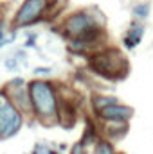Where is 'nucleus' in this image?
<instances>
[{
    "label": "nucleus",
    "instance_id": "nucleus-1",
    "mask_svg": "<svg viewBox=\"0 0 153 154\" xmlns=\"http://www.w3.org/2000/svg\"><path fill=\"white\" fill-rule=\"evenodd\" d=\"M27 93L33 118L43 125L58 124V86L47 79H33L27 82Z\"/></svg>",
    "mask_w": 153,
    "mask_h": 154
},
{
    "label": "nucleus",
    "instance_id": "nucleus-2",
    "mask_svg": "<svg viewBox=\"0 0 153 154\" xmlns=\"http://www.w3.org/2000/svg\"><path fill=\"white\" fill-rule=\"evenodd\" d=\"M88 66L96 74H99L105 79H110V81L124 79L128 70H130V65H128L126 57L117 48H105V50L90 54Z\"/></svg>",
    "mask_w": 153,
    "mask_h": 154
},
{
    "label": "nucleus",
    "instance_id": "nucleus-3",
    "mask_svg": "<svg viewBox=\"0 0 153 154\" xmlns=\"http://www.w3.org/2000/svg\"><path fill=\"white\" fill-rule=\"evenodd\" d=\"M49 2L50 0H24L13 16V22H11L13 31L25 29V27L36 25L40 22H45Z\"/></svg>",
    "mask_w": 153,
    "mask_h": 154
},
{
    "label": "nucleus",
    "instance_id": "nucleus-4",
    "mask_svg": "<svg viewBox=\"0 0 153 154\" xmlns=\"http://www.w3.org/2000/svg\"><path fill=\"white\" fill-rule=\"evenodd\" d=\"M99 23L96 22L94 14L90 11H76L72 14H69L63 23H61V34L67 39H76L81 34H85L86 31L97 27Z\"/></svg>",
    "mask_w": 153,
    "mask_h": 154
},
{
    "label": "nucleus",
    "instance_id": "nucleus-5",
    "mask_svg": "<svg viewBox=\"0 0 153 154\" xmlns=\"http://www.w3.org/2000/svg\"><path fill=\"white\" fill-rule=\"evenodd\" d=\"M25 124V116L22 115L9 100L0 108V140H9L20 133Z\"/></svg>",
    "mask_w": 153,
    "mask_h": 154
},
{
    "label": "nucleus",
    "instance_id": "nucleus-6",
    "mask_svg": "<svg viewBox=\"0 0 153 154\" xmlns=\"http://www.w3.org/2000/svg\"><path fill=\"white\" fill-rule=\"evenodd\" d=\"M4 91L7 95V100L25 116V118H33V108H31V100H29V93H27V84L22 88H7L4 86Z\"/></svg>",
    "mask_w": 153,
    "mask_h": 154
},
{
    "label": "nucleus",
    "instance_id": "nucleus-7",
    "mask_svg": "<svg viewBox=\"0 0 153 154\" xmlns=\"http://www.w3.org/2000/svg\"><path fill=\"white\" fill-rule=\"evenodd\" d=\"M76 106L72 104V100L58 95V124L65 129H70L76 124Z\"/></svg>",
    "mask_w": 153,
    "mask_h": 154
},
{
    "label": "nucleus",
    "instance_id": "nucleus-8",
    "mask_svg": "<svg viewBox=\"0 0 153 154\" xmlns=\"http://www.w3.org/2000/svg\"><path fill=\"white\" fill-rule=\"evenodd\" d=\"M132 115H133V109L128 106H122V104L108 106L97 113V116L103 122H126L128 118H132Z\"/></svg>",
    "mask_w": 153,
    "mask_h": 154
},
{
    "label": "nucleus",
    "instance_id": "nucleus-9",
    "mask_svg": "<svg viewBox=\"0 0 153 154\" xmlns=\"http://www.w3.org/2000/svg\"><path fill=\"white\" fill-rule=\"evenodd\" d=\"M142 34H144V27H142V25H133V27H130V31H128V34H126V38H124V45H126L128 48H135V47L141 43Z\"/></svg>",
    "mask_w": 153,
    "mask_h": 154
},
{
    "label": "nucleus",
    "instance_id": "nucleus-10",
    "mask_svg": "<svg viewBox=\"0 0 153 154\" xmlns=\"http://www.w3.org/2000/svg\"><path fill=\"white\" fill-rule=\"evenodd\" d=\"M105 125H106V134H108L112 140L122 138V136L126 134V131H128L126 122H105Z\"/></svg>",
    "mask_w": 153,
    "mask_h": 154
},
{
    "label": "nucleus",
    "instance_id": "nucleus-11",
    "mask_svg": "<svg viewBox=\"0 0 153 154\" xmlns=\"http://www.w3.org/2000/svg\"><path fill=\"white\" fill-rule=\"evenodd\" d=\"M114 104H119V100H117V97H112V95H96L92 99V108L96 109V113H99L101 109L114 106Z\"/></svg>",
    "mask_w": 153,
    "mask_h": 154
},
{
    "label": "nucleus",
    "instance_id": "nucleus-12",
    "mask_svg": "<svg viewBox=\"0 0 153 154\" xmlns=\"http://www.w3.org/2000/svg\"><path fill=\"white\" fill-rule=\"evenodd\" d=\"M96 154H114V147L106 140H97L96 142Z\"/></svg>",
    "mask_w": 153,
    "mask_h": 154
},
{
    "label": "nucleus",
    "instance_id": "nucleus-13",
    "mask_svg": "<svg viewBox=\"0 0 153 154\" xmlns=\"http://www.w3.org/2000/svg\"><path fill=\"white\" fill-rule=\"evenodd\" d=\"M27 84V81L24 79V77H13V79H9L7 81V88H22V86H25Z\"/></svg>",
    "mask_w": 153,
    "mask_h": 154
},
{
    "label": "nucleus",
    "instance_id": "nucleus-14",
    "mask_svg": "<svg viewBox=\"0 0 153 154\" xmlns=\"http://www.w3.org/2000/svg\"><path fill=\"white\" fill-rule=\"evenodd\" d=\"M4 66H5V70H9V72H15V70H18V66H20V63L13 57V56H9L5 61H4Z\"/></svg>",
    "mask_w": 153,
    "mask_h": 154
},
{
    "label": "nucleus",
    "instance_id": "nucleus-15",
    "mask_svg": "<svg viewBox=\"0 0 153 154\" xmlns=\"http://www.w3.org/2000/svg\"><path fill=\"white\" fill-rule=\"evenodd\" d=\"M133 13H135V16H139V18H146L148 13H150V7L144 5V4H139V5H135Z\"/></svg>",
    "mask_w": 153,
    "mask_h": 154
},
{
    "label": "nucleus",
    "instance_id": "nucleus-16",
    "mask_svg": "<svg viewBox=\"0 0 153 154\" xmlns=\"http://www.w3.org/2000/svg\"><path fill=\"white\" fill-rule=\"evenodd\" d=\"M36 39H38V34L36 32H27V39L24 43L25 48H34L36 47Z\"/></svg>",
    "mask_w": 153,
    "mask_h": 154
},
{
    "label": "nucleus",
    "instance_id": "nucleus-17",
    "mask_svg": "<svg viewBox=\"0 0 153 154\" xmlns=\"http://www.w3.org/2000/svg\"><path fill=\"white\" fill-rule=\"evenodd\" d=\"M33 74L36 75V79L38 77H47V75H50L52 74V70L49 68V66H36L34 70H33Z\"/></svg>",
    "mask_w": 153,
    "mask_h": 154
},
{
    "label": "nucleus",
    "instance_id": "nucleus-18",
    "mask_svg": "<svg viewBox=\"0 0 153 154\" xmlns=\"http://www.w3.org/2000/svg\"><path fill=\"white\" fill-rule=\"evenodd\" d=\"M70 154H86L85 152V145L81 143V142H77L72 145V149H70Z\"/></svg>",
    "mask_w": 153,
    "mask_h": 154
},
{
    "label": "nucleus",
    "instance_id": "nucleus-19",
    "mask_svg": "<svg viewBox=\"0 0 153 154\" xmlns=\"http://www.w3.org/2000/svg\"><path fill=\"white\" fill-rule=\"evenodd\" d=\"M5 27H7V25H5V20L0 18V43L7 38V29H5Z\"/></svg>",
    "mask_w": 153,
    "mask_h": 154
},
{
    "label": "nucleus",
    "instance_id": "nucleus-20",
    "mask_svg": "<svg viewBox=\"0 0 153 154\" xmlns=\"http://www.w3.org/2000/svg\"><path fill=\"white\" fill-rule=\"evenodd\" d=\"M13 57H15L18 63H20V61H24V63H25V61H27V52H25V50H16Z\"/></svg>",
    "mask_w": 153,
    "mask_h": 154
},
{
    "label": "nucleus",
    "instance_id": "nucleus-21",
    "mask_svg": "<svg viewBox=\"0 0 153 154\" xmlns=\"http://www.w3.org/2000/svg\"><path fill=\"white\" fill-rule=\"evenodd\" d=\"M7 100V95H5V91H4V88H0V108L4 106V102Z\"/></svg>",
    "mask_w": 153,
    "mask_h": 154
},
{
    "label": "nucleus",
    "instance_id": "nucleus-22",
    "mask_svg": "<svg viewBox=\"0 0 153 154\" xmlns=\"http://www.w3.org/2000/svg\"><path fill=\"white\" fill-rule=\"evenodd\" d=\"M45 154H60V152H56L54 149H50V147H49V149H47V152H45Z\"/></svg>",
    "mask_w": 153,
    "mask_h": 154
}]
</instances>
